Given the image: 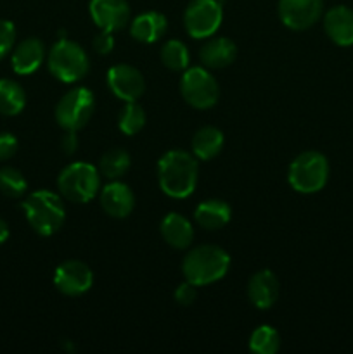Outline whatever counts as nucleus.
Returning a JSON list of instances; mask_svg holds the SVG:
<instances>
[{
	"label": "nucleus",
	"instance_id": "1",
	"mask_svg": "<svg viewBox=\"0 0 353 354\" xmlns=\"http://www.w3.org/2000/svg\"><path fill=\"white\" fill-rule=\"evenodd\" d=\"M199 180L197 158L187 151L173 149L158 161L159 189L172 199H185L196 190Z\"/></svg>",
	"mask_w": 353,
	"mask_h": 354
},
{
	"label": "nucleus",
	"instance_id": "2",
	"mask_svg": "<svg viewBox=\"0 0 353 354\" xmlns=\"http://www.w3.org/2000/svg\"><path fill=\"white\" fill-rule=\"evenodd\" d=\"M230 256L218 245L203 244L192 248L182 261V272L187 282L196 287L210 286L227 275Z\"/></svg>",
	"mask_w": 353,
	"mask_h": 354
},
{
	"label": "nucleus",
	"instance_id": "3",
	"mask_svg": "<svg viewBox=\"0 0 353 354\" xmlns=\"http://www.w3.org/2000/svg\"><path fill=\"white\" fill-rule=\"evenodd\" d=\"M21 207L30 227L42 237L57 234L66 221V207L61 194H54L51 190L31 192L21 203Z\"/></svg>",
	"mask_w": 353,
	"mask_h": 354
},
{
	"label": "nucleus",
	"instance_id": "4",
	"mask_svg": "<svg viewBox=\"0 0 353 354\" xmlns=\"http://www.w3.org/2000/svg\"><path fill=\"white\" fill-rule=\"evenodd\" d=\"M57 189L62 199L69 203H90L100 190L99 168L85 161L71 162L59 173Z\"/></svg>",
	"mask_w": 353,
	"mask_h": 354
},
{
	"label": "nucleus",
	"instance_id": "5",
	"mask_svg": "<svg viewBox=\"0 0 353 354\" xmlns=\"http://www.w3.org/2000/svg\"><path fill=\"white\" fill-rule=\"evenodd\" d=\"M48 71L62 83H75L90 71V59L83 47L69 38H59L47 55Z\"/></svg>",
	"mask_w": 353,
	"mask_h": 354
},
{
	"label": "nucleus",
	"instance_id": "6",
	"mask_svg": "<svg viewBox=\"0 0 353 354\" xmlns=\"http://www.w3.org/2000/svg\"><path fill=\"white\" fill-rule=\"evenodd\" d=\"M329 161L317 151L301 152L293 159L287 171L289 185L300 194L320 192L329 180Z\"/></svg>",
	"mask_w": 353,
	"mask_h": 354
},
{
	"label": "nucleus",
	"instance_id": "7",
	"mask_svg": "<svg viewBox=\"0 0 353 354\" xmlns=\"http://www.w3.org/2000/svg\"><path fill=\"white\" fill-rule=\"evenodd\" d=\"M96 111V97L87 86H76L61 97L55 106V121L64 131H78Z\"/></svg>",
	"mask_w": 353,
	"mask_h": 354
},
{
	"label": "nucleus",
	"instance_id": "8",
	"mask_svg": "<svg viewBox=\"0 0 353 354\" xmlns=\"http://www.w3.org/2000/svg\"><path fill=\"white\" fill-rule=\"evenodd\" d=\"M180 93L194 109H211L218 102L220 86L206 68H187L180 78Z\"/></svg>",
	"mask_w": 353,
	"mask_h": 354
},
{
	"label": "nucleus",
	"instance_id": "9",
	"mask_svg": "<svg viewBox=\"0 0 353 354\" xmlns=\"http://www.w3.org/2000/svg\"><path fill=\"white\" fill-rule=\"evenodd\" d=\"M224 21V9L218 0H190L183 12V26L192 38H210Z\"/></svg>",
	"mask_w": 353,
	"mask_h": 354
},
{
	"label": "nucleus",
	"instance_id": "10",
	"mask_svg": "<svg viewBox=\"0 0 353 354\" xmlns=\"http://www.w3.org/2000/svg\"><path fill=\"white\" fill-rule=\"evenodd\" d=\"M54 286L61 294L69 297L83 296L93 286V272L89 265L78 259L61 263L54 272Z\"/></svg>",
	"mask_w": 353,
	"mask_h": 354
},
{
	"label": "nucleus",
	"instance_id": "11",
	"mask_svg": "<svg viewBox=\"0 0 353 354\" xmlns=\"http://www.w3.org/2000/svg\"><path fill=\"white\" fill-rule=\"evenodd\" d=\"M279 17L289 30L303 31L314 26L324 12L322 0H279Z\"/></svg>",
	"mask_w": 353,
	"mask_h": 354
},
{
	"label": "nucleus",
	"instance_id": "12",
	"mask_svg": "<svg viewBox=\"0 0 353 354\" xmlns=\"http://www.w3.org/2000/svg\"><path fill=\"white\" fill-rule=\"evenodd\" d=\"M107 86L120 100L135 102L144 95L145 80L134 66L116 64L107 71Z\"/></svg>",
	"mask_w": 353,
	"mask_h": 354
},
{
	"label": "nucleus",
	"instance_id": "13",
	"mask_svg": "<svg viewBox=\"0 0 353 354\" xmlns=\"http://www.w3.org/2000/svg\"><path fill=\"white\" fill-rule=\"evenodd\" d=\"M89 12L99 30L120 31L130 23V6L127 0H90Z\"/></svg>",
	"mask_w": 353,
	"mask_h": 354
},
{
	"label": "nucleus",
	"instance_id": "14",
	"mask_svg": "<svg viewBox=\"0 0 353 354\" xmlns=\"http://www.w3.org/2000/svg\"><path fill=\"white\" fill-rule=\"evenodd\" d=\"M100 206L111 218L123 220L134 211L135 196L127 183L113 180L100 190Z\"/></svg>",
	"mask_w": 353,
	"mask_h": 354
},
{
	"label": "nucleus",
	"instance_id": "15",
	"mask_svg": "<svg viewBox=\"0 0 353 354\" xmlns=\"http://www.w3.org/2000/svg\"><path fill=\"white\" fill-rule=\"evenodd\" d=\"M324 31L339 47L353 45V9L336 6L324 14Z\"/></svg>",
	"mask_w": 353,
	"mask_h": 354
},
{
	"label": "nucleus",
	"instance_id": "16",
	"mask_svg": "<svg viewBox=\"0 0 353 354\" xmlns=\"http://www.w3.org/2000/svg\"><path fill=\"white\" fill-rule=\"evenodd\" d=\"M45 61V45L44 41L38 38L30 37L26 40L19 41L16 47L12 48V57H10V64H12L14 73L21 76L33 75Z\"/></svg>",
	"mask_w": 353,
	"mask_h": 354
},
{
	"label": "nucleus",
	"instance_id": "17",
	"mask_svg": "<svg viewBox=\"0 0 353 354\" xmlns=\"http://www.w3.org/2000/svg\"><path fill=\"white\" fill-rule=\"evenodd\" d=\"M279 280L270 270H260L248 282V299L258 310H269L279 297Z\"/></svg>",
	"mask_w": 353,
	"mask_h": 354
},
{
	"label": "nucleus",
	"instance_id": "18",
	"mask_svg": "<svg viewBox=\"0 0 353 354\" xmlns=\"http://www.w3.org/2000/svg\"><path fill=\"white\" fill-rule=\"evenodd\" d=\"M166 30H168V21L165 14L158 10L142 12L134 21H130V35L141 44H154L165 37Z\"/></svg>",
	"mask_w": 353,
	"mask_h": 354
},
{
	"label": "nucleus",
	"instance_id": "19",
	"mask_svg": "<svg viewBox=\"0 0 353 354\" xmlns=\"http://www.w3.org/2000/svg\"><path fill=\"white\" fill-rule=\"evenodd\" d=\"M159 230H161V235L166 244L173 249H179V251L189 249L194 241L192 223L180 213L166 214L163 218Z\"/></svg>",
	"mask_w": 353,
	"mask_h": 354
},
{
	"label": "nucleus",
	"instance_id": "20",
	"mask_svg": "<svg viewBox=\"0 0 353 354\" xmlns=\"http://www.w3.org/2000/svg\"><path fill=\"white\" fill-rule=\"evenodd\" d=\"M235 55H237V47L227 37L210 38L199 50L201 62L204 64V68L210 69L227 68L235 61Z\"/></svg>",
	"mask_w": 353,
	"mask_h": 354
},
{
	"label": "nucleus",
	"instance_id": "21",
	"mask_svg": "<svg viewBox=\"0 0 353 354\" xmlns=\"http://www.w3.org/2000/svg\"><path fill=\"white\" fill-rule=\"evenodd\" d=\"M194 218H196L197 225L206 230H220L230 221L232 209L225 201L206 199L197 204Z\"/></svg>",
	"mask_w": 353,
	"mask_h": 354
},
{
	"label": "nucleus",
	"instance_id": "22",
	"mask_svg": "<svg viewBox=\"0 0 353 354\" xmlns=\"http://www.w3.org/2000/svg\"><path fill=\"white\" fill-rule=\"evenodd\" d=\"M225 144V137L221 130L215 127H203L194 133L192 140H190V147H192V154L196 156L199 161H211L217 158L221 152Z\"/></svg>",
	"mask_w": 353,
	"mask_h": 354
},
{
	"label": "nucleus",
	"instance_id": "23",
	"mask_svg": "<svg viewBox=\"0 0 353 354\" xmlns=\"http://www.w3.org/2000/svg\"><path fill=\"white\" fill-rule=\"evenodd\" d=\"M24 106H26V93L23 86L14 80H0V114L17 116Z\"/></svg>",
	"mask_w": 353,
	"mask_h": 354
},
{
	"label": "nucleus",
	"instance_id": "24",
	"mask_svg": "<svg viewBox=\"0 0 353 354\" xmlns=\"http://www.w3.org/2000/svg\"><path fill=\"white\" fill-rule=\"evenodd\" d=\"M130 154L125 149L114 147L102 154L99 161V171L107 180H120L130 169Z\"/></svg>",
	"mask_w": 353,
	"mask_h": 354
},
{
	"label": "nucleus",
	"instance_id": "25",
	"mask_svg": "<svg viewBox=\"0 0 353 354\" xmlns=\"http://www.w3.org/2000/svg\"><path fill=\"white\" fill-rule=\"evenodd\" d=\"M249 349L256 354H275L280 349V335L270 325H260L249 337Z\"/></svg>",
	"mask_w": 353,
	"mask_h": 354
},
{
	"label": "nucleus",
	"instance_id": "26",
	"mask_svg": "<svg viewBox=\"0 0 353 354\" xmlns=\"http://www.w3.org/2000/svg\"><path fill=\"white\" fill-rule=\"evenodd\" d=\"M161 61L172 71H185L189 68V48L180 40H168L161 48Z\"/></svg>",
	"mask_w": 353,
	"mask_h": 354
},
{
	"label": "nucleus",
	"instance_id": "27",
	"mask_svg": "<svg viewBox=\"0 0 353 354\" xmlns=\"http://www.w3.org/2000/svg\"><path fill=\"white\" fill-rule=\"evenodd\" d=\"M145 127V111L141 104L135 100V102H127L125 107L120 113V120H118V128L121 130V133L128 135H137L142 128Z\"/></svg>",
	"mask_w": 353,
	"mask_h": 354
},
{
	"label": "nucleus",
	"instance_id": "28",
	"mask_svg": "<svg viewBox=\"0 0 353 354\" xmlns=\"http://www.w3.org/2000/svg\"><path fill=\"white\" fill-rule=\"evenodd\" d=\"M28 182L23 173L12 166L0 168V194L10 199H19L26 194Z\"/></svg>",
	"mask_w": 353,
	"mask_h": 354
},
{
	"label": "nucleus",
	"instance_id": "29",
	"mask_svg": "<svg viewBox=\"0 0 353 354\" xmlns=\"http://www.w3.org/2000/svg\"><path fill=\"white\" fill-rule=\"evenodd\" d=\"M16 44V26L12 21L0 19V61L9 54Z\"/></svg>",
	"mask_w": 353,
	"mask_h": 354
},
{
	"label": "nucleus",
	"instance_id": "30",
	"mask_svg": "<svg viewBox=\"0 0 353 354\" xmlns=\"http://www.w3.org/2000/svg\"><path fill=\"white\" fill-rule=\"evenodd\" d=\"M17 147H19V144L12 133H9V131L0 133V161H7V159L12 158L17 152Z\"/></svg>",
	"mask_w": 353,
	"mask_h": 354
},
{
	"label": "nucleus",
	"instance_id": "31",
	"mask_svg": "<svg viewBox=\"0 0 353 354\" xmlns=\"http://www.w3.org/2000/svg\"><path fill=\"white\" fill-rule=\"evenodd\" d=\"M173 296H175V301L179 304H182V306H190V304L196 301V296H197L196 286H194V283H190V282H187V280H185V282L180 283V286L176 287L175 294H173Z\"/></svg>",
	"mask_w": 353,
	"mask_h": 354
},
{
	"label": "nucleus",
	"instance_id": "32",
	"mask_svg": "<svg viewBox=\"0 0 353 354\" xmlns=\"http://www.w3.org/2000/svg\"><path fill=\"white\" fill-rule=\"evenodd\" d=\"M92 47H93V50L97 52V54L107 55L114 48V37H113V33H111V31L100 30V33L97 35L96 38H93Z\"/></svg>",
	"mask_w": 353,
	"mask_h": 354
},
{
	"label": "nucleus",
	"instance_id": "33",
	"mask_svg": "<svg viewBox=\"0 0 353 354\" xmlns=\"http://www.w3.org/2000/svg\"><path fill=\"white\" fill-rule=\"evenodd\" d=\"M76 149H78V135H76V131H64L61 138V151L66 156H71L75 154Z\"/></svg>",
	"mask_w": 353,
	"mask_h": 354
},
{
	"label": "nucleus",
	"instance_id": "34",
	"mask_svg": "<svg viewBox=\"0 0 353 354\" xmlns=\"http://www.w3.org/2000/svg\"><path fill=\"white\" fill-rule=\"evenodd\" d=\"M9 239V225L0 218V245Z\"/></svg>",
	"mask_w": 353,
	"mask_h": 354
}]
</instances>
